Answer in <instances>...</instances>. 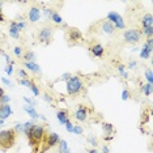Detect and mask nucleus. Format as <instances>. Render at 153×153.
Here are the masks:
<instances>
[{
    "mask_svg": "<svg viewBox=\"0 0 153 153\" xmlns=\"http://www.w3.org/2000/svg\"><path fill=\"white\" fill-rule=\"evenodd\" d=\"M4 94H5V93H4V90H3V88H0V98H1Z\"/></svg>",
    "mask_w": 153,
    "mask_h": 153,
    "instance_id": "8fccbe9b",
    "label": "nucleus"
},
{
    "mask_svg": "<svg viewBox=\"0 0 153 153\" xmlns=\"http://www.w3.org/2000/svg\"><path fill=\"white\" fill-rule=\"evenodd\" d=\"M64 126H65V130H67V132H74V124L71 123V120H68Z\"/></svg>",
    "mask_w": 153,
    "mask_h": 153,
    "instance_id": "c9c22d12",
    "label": "nucleus"
},
{
    "mask_svg": "<svg viewBox=\"0 0 153 153\" xmlns=\"http://www.w3.org/2000/svg\"><path fill=\"white\" fill-rule=\"evenodd\" d=\"M102 30H103V33H106V34H113L115 32V26H114L111 22L106 21V22L102 24Z\"/></svg>",
    "mask_w": 153,
    "mask_h": 153,
    "instance_id": "f3484780",
    "label": "nucleus"
},
{
    "mask_svg": "<svg viewBox=\"0 0 153 153\" xmlns=\"http://www.w3.org/2000/svg\"><path fill=\"white\" fill-rule=\"evenodd\" d=\"M51 37H53V29L48 26L43 27V29L39 32V34H38V39H39L42 43H48L51 39Z\"/></svg>",
    "mask_w": 153,
    "mask_h": 153,
    "instance_id": "423d86ee",
    "label": "nucleus"
},
{
    "mask_svg": "<svg viewBox=\"0 0 153 153\" xmlns=\"http://www.w3.org/2000/svg\"><path fill=\"white\" fill-rule=\"evenodd\" d=\"M22 100L24 101H25V102H26V105H29V106H36L37 105V102H36V101H33V100H30L29 98V97H22Z\"/></svg>",
    "mask_w": 153,
    "mask_h": 153,
    "instance_id": "473e14b6",
    "label": "nucleus"
},
{
    "mask_svg": "<svg viewBox=\"0 0 153 153\" xmlns=\"http://www.w3.org/2000/svg\"><path fill=\"white\" fill-rule=\"evenodd\" d=\"M19 84L22 85V86H26V88H30L33 82H32V80H29V79H21L19 81Z\"/></svg>",
    "mask_w": 153,
    "mask_h": 153,
    "instance_id": "a878e982",
    "label": "nucleus"
},
{
    "mask_svg": "<svg viewBox=\"0 0 153 153\" xmlns=\"http://www.w3.org/2000/svg\"><path fill=\"white\" fill-rule=\"evenodd\" d=\"M140 33L144 34V36H147L148 38H152V36H153V27H143V30Z\"/></svg>",
    "mask_w": 153,
    "mask_h": 153,
    "instance_id": "393cba45",
    "label": "nucleus"
},
{
    "mask_svg": "<svg viewBox=\"0 0 153 153\" xmlns=\"http://www.w3.org/2000/svg\"><path fill=\"white\" fill-rule=\"evenodd\" d=\"M102 151H103V153H109V148H107L106 145H103V147H102Z\"/></svg>",
    "mask_w": 153,
    "mask_h": 153,
    "instance_id": "09e8293b",
    "label": "nucleus"
},
{
    "mask_svg": "<svg viewBox=\"0 0 153 153\" xmlns=\"http://www.w3.org/2000/svg\"><path fill=\"white\" fill-rule=\"evenodd\" d=\"M88 141H89L92 145H97V140H96V137H93V136H89V137H88Z\"/></svg>",
    "mask_w": 153,
    "mask_h": 153,
    "instance_id": "c03bdc74",
    "label": "nucleus"
},
{
    "mask_svg": "<svg viewBox=\"0 0 153 153\" xmlns=\"http://www.w3.org/2000/svg\"><path fill=\"white\" fill-rule=\"evenodd\" d=\"M15 131L13 130H5L0 131V145H3L4 148H11L15 144Z\"/></svg>",
    "mask_w": 153,
    "mask_h": 153,
    "instance_id": "7ed1b4c3",
    "label": "nucleus"
},
{
    "mask_svg": "<svg viewBox=\"0 0 153 153\" xmlns=\"http://www.w3.org/2000/svg\"><path fill=\"white\" fill-rule=\"evenodd\" d=\"M1 81H3V82H4V84H5V85H8V86H9V88H12V86H13V84H12V81H11V80H8V79H7V77H1Z\"/></svg>",
    "mask_w": 153,
    "mask_h": 153,
    "instance_id": "ea45409f",
    "label": "nucleus"
},
{
    "mask_svg": "<svg viewBox=\"0 0 153 153\" xmlns=\"http://www.w3.org/2000/svg\"><path fill=\"white\" fill-rule=\"evenodd\" d=\"M89 153H100V152H97L96 149H90V151H89Z\"/></svg>",
    "mask_w": 153,
    "mask_h": 153,
    "instance_id": "603ef678",
    "label": "nucleus"
},
{
    "mask_svg": "<svg viewBox=\"0 0 153 153\" xmlns=\"http://www.w3.org/2000/svg\"><path fill=\"white\" fill-rule=\"evenodd\" d=\"M51 20H53L55 24H62V22H63V19H62V16L59 15V13H56V12H54V15H53V17H51Z\"/></svg>",
    "mask_w": 153,
    "mask_h": 153,
    "instance_id": "bb28decb",
    "label": "nucleus"
},
{
    "mask_svg": "<svg viewBox=\"0 0 153 153\" xmlns=\"http://www.w3.org/2000/svg\"><path fill=\"white\" fill-rule=\"evenodd\" d=\"M60 141V137H59L58 134H55V132H51V134L47 135V139H46V143H47V147H54L55 144H58V143Z\"/></svg>",
    "mask_w": 153,
    "mask_h": 153,
    "instance_id": "9d476101",
    "label": "nucleus"
},
{
    "mask_svg": "<svg viewBox=\"0 0 153 153\" xmlns=\"http://www.w3.org/2000/svg\"><path fill=\"white\" fill-rule=\"evenodd\" d=\"M128 98H130V92H128L127 89H124L123 92H122V100H123V101H127Z\"/></svg>",
    "mask_w": 153,
    "mask_h": 153,
    "instance_id": "4c0bfd02",
    "label": "nucleus"
},
{
    "mask_svg": "<svg viewBox=\"0 0 153 153\" xmlns=\"http://www.w3.org/2000/svg\"><path fill=\"white\" fill-rule=\"evenodd\" d=\"M9 101H11V97L8 94H4L1 98H0V105H8Z\"/></svg>",
    "mask_w": 153,
    "mask_h": 153,
    "instance_id": "c756f323",
    "label": "nucleus"
},
{
    "mask_svg": "<svg viewBox=\"0 0 153 153\" xmlns=\"http://www.w3.org/2000/svg\"><path fill=\"white\" fill-rule=\"evenodd\" d=\"M71 76H72V75L69 74V72H65V74H63V75L60 76V79H62V80H65V81H68V80L71 79Z\"/></svg>",
    "mask_w": 153,
    "mask_h": 153,
    "instance_id": "a19ab883",
    "label": "nucleus"
},
{
    "mask_svg": "<svg viewBox=\"0 0 153 153\" xmlns=\"http://www.w3.org/2000/svg\"><path fill=\"white\" fill-rule=\"evenodd\" d=\"M30 89H32V93L34 96H39V89H38V86L36 84H32V86H30Z\"/></svg>",
    "mask_w": 153,
    "mask_h": 153,
    "instance_id": "72a5a7b5",
    "label": "nucleus"
},
{
    "mask_svg": "<svg viewBox=\"0 0 153 153\" xmlns=\"http://www.w3.org/2000/svg\"><path fill=\"white\" fill-rule=\"evenodd\" d=\"M103 139H105V140H113V136H105Z\"/></svg>",
    "mask_w": 153,
    "mask_h": 153,
    "instance_id": "3c124183",
    "label": "nucleus"
},
{
    "mask_svg": "<svg viewBox=\"0 0 153 153\" xmlns=\"http://www.w3.org/2000/svg\"><path fill=\"white\" fill-rule=\"evenodd\" d=\"M22 109L26 111V114H29V117L32 118L33 120H37V119H39V118H41V115H39V114H38V113H37V110L34 109L33 106H29V105H24V107H22Z\"/></svg>",
    "mask_w": 153,
    "mask_h": 153,
    "instance_id": "9b49d317",
    "label": "nucleus"
},
{
    "mask_svg": "<svg viewBox=\"0 0 153 153\" xmlns=\"http://www.w3.org/2000/svg\"><path fill=\"white\" fill-rule=\"evenodd\" d=\"M107 21L113 24L117 29H124V26H126V24H124V21H123V17L117 12H109L107 13Z\"/></svg>",
    "mask_w": 153,
    "mask_h": 153,
    "instance_id": "20e7f679",
    "label": "nucleus"
},
{
    "mask_svg": "<svg viewBox=\"0 0 153 153\" xmlns=\"http://www.w3.org/2000/svg\"><path fill=\"white\" fill-rule=\"evenodd\" d=\"M43 15H45L46 19L51 20V17H53V15H54V11L53 9H50V8H43Z\"/></svg>",
    "mask_w": 153,
    "mask_h": 153,
    "instance_id": "c85d7f7f",
    "label": "nucleus"
},
{
    "mask_svg": "<svg viewBox=\"0 0 153 153\" xmlns=\"http://www.w3.org/2000/svg\"><path fill=\"white\" fill-rule=\"evenodd\" d=\"M123 38L127 43H137L141 38V33L137 29H128L124 32Z\"/></svg>",
    "mask_w": 153,
    "mask_h": 153,
    "instance_id": "39448f33",
    "label": "nucleus"
},
{
    "mask_svg": "<svg viewBox=\"0 0 153 153\" xmlns=\"http://www.w3.org/2000/svg\"><path fill=\"white\" fill-rule=\"evenodd\" d=\"M134 67H136V62L132 60V62H130V64H128V68H134Z\"/></svg>",
    "mask_w": 153,
    "mask_h": 153,
    "instance_id": "de8ad7c7",
    "label": "nucleus"
},
{
    "mask_svg": "<svg viewBox=\"0 0 153 153\" xmlns=\"http://www.w3.org/2000/svg\"><path fill=\"white\" fill-rule=\"evenodd\" d=\"M45 136V127L41 126V124H34L30 130V135H29V143L32 147L39 143Z\"/></svg>",
    "mask_w": 153,
    "mask_h": 153,
    "instance_id": "f03ea898",
    "label": "nucleus"
},
{
    "mask_svg": "<svg viewBox=\"0 0 153 153\" xmlns=\"http://www.w3.org/2000/svg\"><path fill=\"white\" fill-rule=\"evenodd\" d=\"M24 67L27 68L29 71L34 72V74H41V71H42L41 67L36 63V62H24Z\"/></svg>",
    "mask_w": 153,
    "mask_h": 153,
    "instance_id": "f8f14e48",
    "label": "nucleus"
},
{
    "mask_svg": "<svg viewBox=\"0 0 153 153\" xmlns=\"http://www.w3.org/2000/svg\"><path fill=\"white\" fill-rule=\"evenodd\" d=\"M13 131H17V132H20V131H22V124L21 123H17L16 124V126H15V130H13Z\"/></svg>",
    "mask_w": 153,
    "mask_h": 153,
    "instance_id": "a18cd8bd",
    "label": "nucleus"
},
{
    "mask_svg": "<svg viewBox=\"0 0 153 153\" xmlns=\"http://www.w3.org/2000/svg\"><path fill=\"white\" fill-rule=\"evenodd\" d=\"M145 77H147V80H148V84L152 85V82H153V76H152V71H151V69H147V71H145Z\"/></svg>",
    "mask_w": 153,
    "mask_h": 153,
    "instance_id": "2f4dec72",
    "label": "nucleus"
},
{
    "mask_svg": "<svg viewBox=\"0 0 153 153\" xmlns=\"http://www.w3.org/2000/svg\"><path fill=\"white\" fill-rule=\"evenodd\" d=\"M4 72H5V74H7V75H8V76H11V75L13 74V65H11V64H8V65H7V67H5V69H4Z\"/></svg>",
    "mask_w": 153,
    "mask_h": 153,
    "instance_id": "e433bc0d",
    "label": "nucleus"
},
{
    "mask_svg": "<svg viewBox=\"0 0 153 153\" xmlns=\"http://www.w3.org/2000/svg\"><path fill=\"white\" fill-rule=\"evenodd\" d=\"M118 74L120 76H123L124 79L128 77V74L126 72V68H124V65H118Z\"/></svg>",
    "mask_w": 153,
    "mask_h": 153,
    "instance_id": "cd10ccee",
    "label": "nucleus"
},
{
    "mask_svg": "<svg viewBox=\"0 0 153 153\" xmlns=\"http://www.w3.org/2000/svg\"><path fill=\"white\" fill-rule=\"evenodd\" d=\"M41 19V9L38 7H33L29 11V21L30 22H37Z\"/></svg>",
    "mask_w": 153,
    "mask_h": 153,
    "instance_id": "6e6552de",
    "label": "nucleus"
},
{
    "mask_svg": "<svg viewBox=\"0 0 153 153\" xmlns=\"http://www.w3.org/2000/svg\"><path fill=\"white\" fill-rule=\"evenodd\" d=\"M102 130L105 131L106 135H110L114 132V126L111 123H102Z\"/></svg>",
    "mask_w": 153,
    "mask_h": 153,
    "instance_id": "4be33fe9",
    "label": "nucleus"
},
{
    "mask_svg": "<svg viewBox=\"0 0 153 153\" xmlns=\"http://www.w3.org/2000/svg\"><path fill=\"white\" fill-rule=\"evenodd\" d=\"M82 80L79 76H71V79L67 81V93L69 96H76L80 93V90H82Z\"/></svg>",
    "mask_w": 153,
    "mask_h": 153,
    "instance_id": "f257e3e1",
    "label": "nucleus"
},
{
    "mask_svg": "<svg viewBox=\"0 0 153 153\" xmlns=\"http://www.w3.org/2000/svg\"><path fill=\"white\" fill-rule=\"evenodd\" d=\"M141 92H143V94H145V96H151L152 94V85L151 84H143L141 85Z\"/></svg>",
    "mask_w": 153,
    "mask_h": 153,
    "instance_id": "412c9836",
    "label": "nucleus"
},
{
    "mask_svg": "<svg viewBox=\"0 0 153 153\" xmlns=\"http://www.w3.org/2000/svg\"><path fill=\"white\" fill-rule=\"evenodd\" d=\"M21 51H22L21 47H19V46H16L15 48H13V54H15L16 56H21V54H22Z\"/></svg>",
    "mask_w": 153,
    "mask_h": 153,
    "instance_id": "58836bf2",
    "label": "nucleus"
},
{
    "mask_svg": "<svg viewBox=\"0 0 153 153\" xmlns=\"http://www.w3.org/2000/svg\"><path fill=\"white\" fill-rule=\"evenodd\" d=\"M141 25L143 27H153V16L151 13L144 15V17L141 19Z\"/></svg>",
    "mask_w": 153,
    "mask_h": 153,
    "instance_id": "ddd939ff",
    "label": "nucleus"
},
{
    "mask_svg": "<svg viewBox=\"0 0 153 153\" xmlns=\"http://www.w3.org/2000/svg\"><path fill=\"white\" fill-rule=\"evenodd\" d=\"M19 76L21 79H27V72H25L24 69H20V71H19Z\"/></svg>",
    "mask_w": 153,
    "mask_h": 153,
    "instance_id": "79ce46f5",
    "label": "nucleus"
},
{
    "mask_svg": "<svg viewBox=\"0 0 153 153\" xmlns=\"http://www.w3.org/2000/svg\"><path fill=\"white\" fill-rule=\"evenodd\" d=\"M59 153H71V151H69V148H68V144H67V141L65 140H60L59 141Z\"/></svg>",
    "mask_w": 153,
    "mask_h": 153,
    "instance_id": "aec40b11",
    "label": "nucleus"
},
{
    "mask_svg": "<svg viewBox=\"0 0 153 153\" xmlns=\"http://www.w3.org/2000/svg\"><path fill=\"white\" fill-rule=\"evenodd\" d=\"M11 115H12V107L9 103L8 105H0V119L4 120Z\"/></svg>",
    "mask_w": 153,
    "mask_h": 153,
    "instance_id": "0eeeda50",
    "label": "nucleus"
},
{
    "mask_svg": "<svg viewBox=\"0 0 153 153\" xmlns=\"http://www.w3.org/2000/svg\"><path fill=\"white\" fill-rule=\"evenodd\" d=\"M9 36H11L12 38H15V39H17V38L20 37V30H19V27H17V22L16 21L11 22V27H9Z\"/></svg>",
    "mask_w": 153,
    "mask_h": 153,
    "instance_id": "4468645a",
    "label": "nucleus"
},
{
    "mask_svg": "<svg viewBox=\"0 0 153 153\" xmlns=\"http://www.w3.org/2000/svg\"><path fill=\"white\" fill-rule=\"evenodd\" d=\"M68 36H69V39L71 41H79V39H81V37H82L81 33H80L77 29H71Z\"/></svg>",
    "mask_w": 153,
    "mask_h": 153,
    "instance_id": "a211bd4d",
    "label": "nucleus"
},
{
    "mask_svg": "<svg viewBox=\"0 0 153 153\" xmlns=\"http://www.w3.org/2000/svg\"><path fill=\"white\" fill-rule=\"evenodd\" d=\"M1 124H4V120H1V119H0V126H1Z\"/></svg>",
    "mask_w": 153,
    "mask_h": 153,
    "instance_id": "5fc2aeb1",
    "label": "nucleus"
},
{
    "mask_svg": "<svg viewBox=\"0 0 153 153\" xmlns=\"http://www.w3.org/2000/svg\"><path fill=\"white\" fill-rule=\"evenodd\" d=\"M86 117H88V110H86V107L85 106H80L79 109L76 110V113H75V118L79 122H84L86 119Z\"/></svg>",
    "mask_w": 153,
    "mask_h": 153,
    "instance_id": "1a4fd4ad",
    "label": "nucleus"
},
{
    "mask_svg": "<svg viewBox=\"0 0 153 153\" xmlns=\"http://www.w3.org/2000/svg\"><path fill=\"white\" fill-rule=\"evenodd\" d=\"M0 15H1V7H0Z\"/></svg>",
    "mask_w": 153,
    "mask_h": 153,
    "instance_id": "6e6d98bb",
    "label": "nucleus"
},
{
    "mask_svg": "<svg viewBox=\"0 0 153 153\" xmlns=\"http://www.w3.org/2000/svg\"><path fill=\"white\" fill-rule=\"evenodd\" d=\"M25 26H26V22H17V27H19V30H22Z\"/></svg>",
    "mask_w": 153,
    "mask_h": 153,
    "instance_id": "49530a36",
    "label": "nucleus"
},
{
    "mask_svg": "<svg viewBox=\"0 0 153 153\" xmlns=\"http://www.w3.org/2000/svg\"><path fill=\"white\" fill-rule=\"evenodd\" d=\"M90 51H92V54L94 55V56L101 58L103 55V46L102 45H94V46L90 48Z\"/></svg>",
    "mask_w": 153,
    "mask_h": 153,
    "instance_id": "dca6fc26",
    "label": "nucleus"
},
{
    "mask_svg": "<svg viewBox=\"0 0 153 153\" xmlns=\"http://www.w3.org/2000/svg\"><path fill=\"white\" fill-rule=\"evenodd\" d=\"M34 126V122L33 120H29V122H26V123H24L22 124V132L26 135L27 137H29V135H30V130H32V127Z\"/></svg>",
    "mask_w": 153,
    "mask_h": 153,
    "instance_id": "6ab92c4d",
    "label": "nucleus"
},
{
    "mask_svg": "<svg viewBox=\"0 0 153 153\" xmlns=\"http://www.w3.org/2000/svg\"><path fill=\"white\" fill-rule=\"evenodd\" d=\"M56 118H58V120L60 122V124H65L69 120L68 119V114H67V111L65 110H59L56 113Z\"/></svg>",
    "mask_w": 153,
    "mask_h": 153,
    "instance_id": "2eb2a0df",
    "label": "nucleus"
},
{
    "mask_svg": "<svg viewBox=\"0 0 153 153\" xmlns=\"http://www.w3.org/2000/svg\"><path fill=\"white\" fill-rule=\"evenodd\" d=\"M144 45H145V46H147V48L149 50V53L152 54V51H153V39H152V38H148V39H147V42H145Z\"/></svg>",
    "mask_w": 153,
    "mask_h": 153,
    "instance_id": "7c9ffc66",
    "label": "nucleus"
},
{
    "mask_svg": "<svg viewBox=\"0 0 153 153\" xmlns=\"http://www.w3.org/2000/svg\"><path fill=\"white\" fill-rule=\"evenodd\" d=\"M25 58V62H36V54L33 51H27V53L24 55Z\"/></svg>",
    "mask_w": 153,
    "mask_h": 153,
    "instance_id": "b1692460",
    "label": "nucleus"
},
{
    "mask_svg": "<svg viewBox=\"0 0 153 153\" xmlns=\"http://www.w3.org/2000/svg\"><path fill=\"white\" fill-rule=\"evenodd\" d=\"M82 131H84V130H82V127H81V126H79V124L74 126V132H75L76 135H81V134H82Z\"/></svg>",
    "mask_w": 153,
    "mask_h": 153,
    "instance_id": "f704fd0d",
    "label": "nucleus"
},
{
    "mask_svg": "<svg viewBox=\"0 0 153 153\" xmlns=\"http://www.w3.org/2000/svg\"><path fill=\"white\" fill-rule=\"evenodd\" d=\"M149 56H151V53H149V50L147 48V46H145V45H143L141 51H140V58L141 59H148Z\"/></svg>",
    "mask_w": 153,
    "mask_h": 153,
    "instance_id": "5701e85b",
    "label": "nucleus"
},
{
    "mask_svg": "<svg viewBox=\"0 0 153 153\" xmlns=\"http://www.w3.org/2000/svg\"><path fill=\"white\" fill-rule=\"evenodd\" d=\"M43 100L46 101V102H48V103H53V97L48 96V94H46V93L43 94Z\"/></svg>",
    "mask_w": 153,
    "mask_h": 153,
    "instance_id": "37998d69",
    "label": "nucleus"
},
{
    "mask_svg": "<svg viewBox=\"0 0 153 153\" xmlns=\"http://www.w3.org/2000/svg\"><path fill=\"white\" fill-rule=\"evenodd\" d=\"M1 21H4V17H3L1 15H0V22H1Z\"/></svg>",
    "mask_w": 153,
    "mask_h": 153,
    "instance_id": "864d4df0",
    "label": "nucleus"
}]
</instances>
